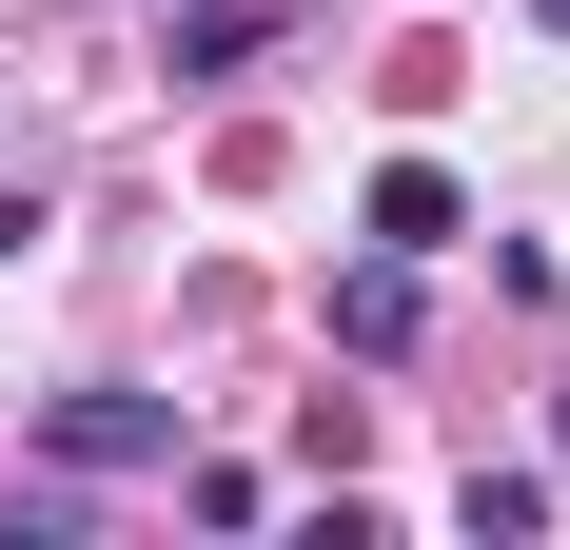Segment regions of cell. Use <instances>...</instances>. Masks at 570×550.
Instances as JSON below:
<instances>
[{
	"label": "cell",
	"mask_w": 570,
	"mask_h": 550,
	"mask_svg": "<svg viewBox=\"0 0 570 550\" xmlns=\"http://www.w3.org/2000/svg\"><path fill=\"white\" fill-rule=\"evenodd\" d=\"M40 433L79 452V472H138V452H177V413H158V393H59Z\"/></svg>",
	"instance_id": "cell-1"
},
{
	"label": "cell",
	"mask_w": 570,
	"mask_h": 550,
	"mask_svg": "<svg viewBox=\"0 0 570 550\" xmlns=\"http://www.w3.org/2000/svg\"><path fill=\"white\" fill-rule=\"evenodd\" d=\"M433 236H453V177L394 158V177H374V256H433Z\"/></svg>",
	"instance_id": "cell-2"
},
{
	"label": "cell",
	"mask_w": 570,
	"mask_h": 550,
	"mask_svg": "<svg viewBox=\"0 0 570 550\" xmlns=\"http://www.w3.org/2000/svg\"><path fill=\"white\" fill-rule=\"evenodd\" d=\"M335 334H354V354H394V334H413V256H374V275H354V295H335Z\"/></svg>",
	"instance_id": "cell-3"
},
{
	"label": "cell",
	"mask_w": 570,
	"mask_h": 550,
	"mask_svg": "<svg viewBox=\"0 0 570 550\" xmlns=\"http://www.w3.org/2000/svg\"><path fill=\"white\" fill-rule=\"evenodd\" d=\"M20 236H40V197H0V256H20Z\"/></svg>",
	"instance_id": "cell-4"
},
{
	"label": "cell",
	"mask_w": 570,
	"mask_h": 550,
	"mask_svg": "<svg viewBox=\"0 0 570 550\" xmlns=\"http://www.w3.org/2000/svg\"><path fill=\"white\" fill-rule=\"evenodd\" d=\"M531 20H551V40H570V0H531Z\"/></svg>",
	"instance_id": "cell-5"
}]
</instances>
